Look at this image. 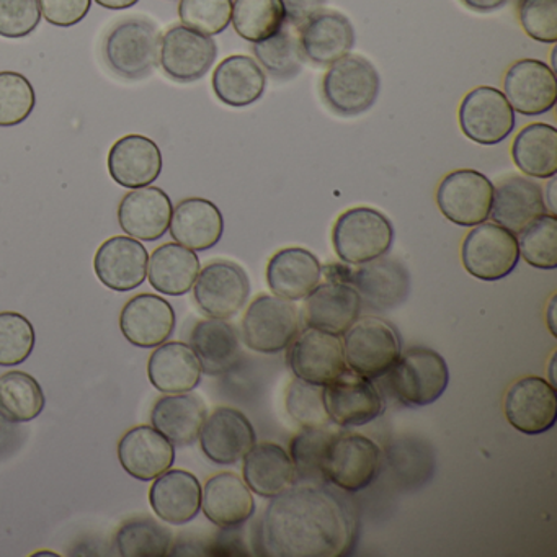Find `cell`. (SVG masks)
I'll list each match as a JSON object with an SVG mask.
<instances>
[{
  "label": "cell",
  "instance_id": "cell-1",
  "mask_svg": "<svg viewBox=\"0 0 557 557\" xmlns=\"http://www.w3.org/2000/svg\"><path fill=\"white\" fill-rule=\"evenodd\" d=\"M357 523L347 502L327 485L295 484L270 498L259 524V547L270 557L347 556Z\"/></svg>",
  "mask_w": 557,
  "mask_h": 557
},
{
  "label": "cell",
  "instance_id": "cell-2",
  "mask_svg": "<svg viewBox=\"0 0 557 557\" xmlns=\"http://www.w3.org/2000/svg\"><path fill=\"white\" fill-rule=\"evenodd\" d=\"M161 40V30L151 18L141 15L122 18L107 32L103 61L122 79H146L158 67Z\"/></svg>",
  "mask_w": 557,
  "mask_h": 557
},
{
  "label": "cell",
  "instance_id": "cell-3",
  "mask_svg": "<svg viewBox=\"0 0 557 557\" xmlns=\"http://www.w3.org/2000/svg\"><path fill=\"white\" fill-rule=\"evenodd\" d=\"M394 243L389 218L370 207L350 208L335 221L332 244L338 259L348 265H361L387 256Z\"/></svg>",
  "mask_w": 557,
  "mask_h": 557
},
{
  "label": "cell",
  "instance_id": "cell-4",
  "mask_svg": "<svg viewBox=\"0 0 557 557\" xmlns=\"http://www.w3.org/2000/svg\"><path fill=\"white\" fill-rule=\"evenodd\" d=\"M387 376L394 397L403 406L426 407L448 389L449 368L438 351L416 347L400 354Z\"/></svg>",
  "mask_w": 557,
  "mask_h": 557
},
{
  "label": "cell",
  "instance_id": "cell-5",
  "mask_svg": "<svg viewBox=\"0 0 557 557\" xmlns=\"http://www.w3.org/2000/svg\"><path fill=\"white\" fill-rule=\"evenodd\" d=\"M381 77L376 67L360 54H347L329 66L322 79V97L332 112L358 116L373 109L380 96Z\"/></svg>",
  "mask_w": 557,
  "mask_h": 557
},
{
  "label": "cell",
  "instance_id": "cell-6",
  "mask_svg": "<svg viewBox=\"0 0 557 557\" xmlns=\"http://www.w3.org/2000/svg\"><path fill=\"white\" fill-rule=\"evenodd\" d=\"M342 345L348 371L371 381L386 376L403 354L396 329L380 318L355 322L342 335Z\"/></svg>",
  "mask_w": 557,
  "mask_h": 557
},
{
  "label": "cell",
  "instance_id": "cell-7",
  "mask_svg": "<svg viewBox=\"0 0 557 557\" xmlns=\"http://www.w3.org/2000/svg\"><path fill=\"white\" fill-rule=\"evenodd\" d=\"M301 332L298 306L278 296L253 299L243 319V341L256 354L276 355L288 350Z\"/></svg>",
  "mask_w": 557,
  "mask_h": 557
},
{
  "label": "cell",
  "instance_id": "cell-8",
  "mask_svg": "<svg viewBox=\"0 0 557 557\" xmlns=\"http://www.w3.org/2000/svg\"><path fill=\"white\" fill-rule=\"evenodd\" d=\"M383 469V451L376 442L358 433H337L324 461L327 484L345 492L370 487Z\"/></svg>",
  "mask_w": 557,
  "mask_h": 557
},
{
  "label": "cell",
  "instance_id": "cell-9",
  "mask_svg": "<svg viewBox=\"0 0 557 557\" xmlns=\"http://www.w3.org/2000/svg\"><path fill=\"white\" fill-rule=\"evenodd\" d=\"M462 267L481 282H498L515 272L520 262L518 239L495 223L472 227L461 246Z\"/></svg>",
  "mask_w": 557,
  "mask_h": 557
},
{
  "label": "cell",
  "instance_id": "cell-10",
  "mask_svg": "<svg viewBox=\"0 0 557 557\" xmlns=\"http://www.w3.org/2000/svg\"><path fill=\"white\" fill-rule=\"evenodd\" d=\"M194 296L205 315L227 321L236 318L249 301V276L231 260H214L198 273Z\"/></svg>",
  "mask_w": 557,
  "mask_h": 557
},
{
  "label": "cell",
  "instance_id": "cell-11",
  "mask_svg": "<svg viewBox=\"0 0 557 557\" xmlns=\"http://www.w3.org/2000/svg\"><path fill=\"white\" fill-rule=\"evenodd\" d=\"M494 184L481 172L461 169L440 182L436 205L456 226L474 227L491 218Z\"/></svg>",
  "mask_w": 557,
  "mask_h": 557
},
{
  "label": "cell",
  "instance_id": "cell-12",
  "mask_svg": "<svg viewBox=\"0 0 557 557\" xmlns=\"http://www.w3.org/2000/svg\"><path fill=\"white\" fill-rule=\"evenodd\" d=\"M459 128L475 145L495 146L513 133L517 116L502 90L478 87L462 99L458 112Z\"/></svg>",
  "mask_w": 557,
  "mask_h": 557
},
{
  "label": "cell",
  "instance_id": "cell-13",
  "mask_svg": "<svg viewBox=\"0 0 557 557\" xmlns=\"http://www.w3.org/2000/svg\"><path fill=\"white\" fill-rule=\"evenodd\" d=\"M286 361L295 377L315 386H327L348 370L342 338L312 327L299 332Z\"/></svg>",
  "mask_w": 557,
  "mask_h": 557
},
{
  "label": "cell",
  "instance_id": "cell-14",
  "mask_svg": "<svg viewBox=\"0 0 557 557\" xmlns=\"http://www.w3.org/2000/svg\"><path fill=\"white\" fill-rule=\"evenodd\" d=\"M218 58V45L213 37L198 34L185 25H174L161 40L162 73L178 84H191L203 79Z\"/></svg>",
  "mask_w": 557,
  "mask_h": 557
},
{
  "label": "cell",
  "instance_id": "cell-15",
  "mask_svg": "<svg viewBox=\"0 0 557 557\" xmlns=\"http://www.w3.org/2000/svg\"><path fill=\"white\" fill-rule=\"evenodd\" d=\"M504 410L508 423L518 432L543 435L556 425V387L541 376L521 377L505 394Z\"/></svg>",
  "mask_w": 557,
  "mask_h": 557
},
{
  "label": "cell",
  "instance_id": "cell-16",
  "mask_svg": "<svg viewBox=\"0 0 557 557\" xmlns=\"http://www.w3.org/2000/svg\"><path fill=\"white\" fill-rule=\"evenodd\" d=\"M324 404L331 422L344 429L368 425L384 412L383 396L373 381L348 370L324 386Z\"/></svg>",
  "mask_w": 557,
  "mask_h": 557
},
{
  "label": "cell",
  "instance_id": "cell-17",
  "mask_svg": "<svg viewBox=\"0 0 557 557\" xmlns=\"http://www.w3.org/2000/svg\"><path fill=\"white\" fill-rule=\"evenodd\" d=\"M350 285L357 289L361 306L387 312L407 301L412 282L403 262L383 256L357 265L351 272Z\"/></svg>",
  "mask_w": 557,
  "mask_h": 557
},
{
  "label": "cell",
  "instance_id": "cell-18",
  "mask_svg": "<svg viewBox=\"0 0 557 557\" xmlns=\"http://www.w3.org/2000/svg\"><path fill=\"white\" fill-rule=\"evenodd\" d=\"M198 440L201 451L210 461L233 466L243 461L244 456L252 449L257 435L246 413L233 407H218L205 420Z\"/></svg>",
  "mask_w": 557,
  "mask_h": 557
},
{
  "label": "cell",
  "instance_id": "cell-19",
  "mask_svg": "<svg viewBox=\"0 0 557 557\" xmlns=\"http://www.w3.org/2000/svg\"><path fill=\"white\" fill-rule=\"evenodd\" d=\"M504 96L520 115H544L556 107V73L543 61H517L505 74Z\"/></svg>",
  "mask_w": 557,
  "mask_h": 557
},
{
  "label": "cell",
  "instance_id": "cell-20",
  "mask_svg": "<svg viewBox=\"0 0 557 557\" xmlns=\"http://www.w3.org/2000/svg\"><path fill=\"white\" fill-rule=\"evenodd\" d=\"M149 253L135 237L107 239L94 257L97 278L112 292L126 293L139 288L148 278Z\"/></svg>",
  "mask_w": 557,
  "mask_h": 557
},
{
  "label": "cell",
  "instance_id": "cell-21",
  "mask_svg": "<svg viewBox=\"0 0 557 557\" xmlns=\"http://www.w3.org/2000/svg\"><path fill=\"white\" fill-rule=\"evenodd\" d=\"M361 299L348 283L324 282L306 296L302 322L306 327L342 335L360 319Z\"/></svg>",
  "mask_w": 557,
  "mask_h": 557
},
{
  "label": "cell",
  "instance_id": "cell-22",
  "mask_svg": "<svg viewBox=\"0 0 557 557\" xmlns=\"http://www.w3.org/2000/svg\"><path fill=\"white\" fill-rule=\"evenodd\" d=\"M547 213L543 188L527 175H508L494 185L492 223L518 236L534 220Z\"/></svg>",
  "mask_w": 557,
  "mask_h": 557
},
{
  "label": "cell",
  "instance_id": "cell-23",
  "mask_svg": "<svg viewBox=\"0 0 557 557\" xmlns=\"http://www.w3.org/2000/svg\"><path fill=\"white\" fill-rule=\"evenodd\" d=\"M174 308L168 299L151 293L135 296L123 306L120 329L129 344L156 348L165 344L175 332Z\"/></svg>",
  "mask_w": 557,
  "mask_h": 557
},
{
  "label": "cell",
  "instance_id": "cell-24",
  "mask_svg": "<svg viewBox=\"0 0 557 557\" xmlns=\"http://www.w3.org/2000/svg\"><path fill=\"white\" fill-rule=\"evenodd\" d=\"M171 198L158 187L135 188L120 201V227L135 239L156 243L162 239L171 226Z\"/></svg>",
  "mask_w": 557,
  "mask_h": 557
},
{
  "label": "cell",
  "instance_id": "cell-25",
  "mask_svg": "<svg viewBox=\"0 0 557 557\" xmlns=\"http://www.w3.org/2000/svg\"><path fill=\"white\" fill-rule=\"evenodd\" d=\"M119 459L132 478L149 482L174 466L175 448L154 426L138 425L120 440Z\"/></svg>",
  "mask_w": 557,
  "mask_h": 557
},
{
  "label": "cell",
  "instance_id": "cell-26",
  "mask_svg": "<svg viewBox=\"0 0 557 557\" xmlns=\"http://www.w3.org/2000/svg\"><path fill=\"white\" fill-rule=\"evenodd\" d=\"M201 510L221 530H237L256 513V498L243 478L221 472L205 484Z\"/></svg>",
  "mask_w": 557,
  "mask_h": 557
},
{
  "label": "cell",
  "instance_id": "cell-27",
  "mask_svg": "<svg viewBox=\"0 0 557 557\" xmlns=\"http://www.w3.org/2000/svg\"><path fill=\"white\" fill-rule=\"evenodd\" d=\"M109 174L120 187H149L162 174V152L152 139L143 135H126L109 152Z\"/></svg>",
  "mask_w": 557,
  "mask_h": 557
},
{
  "label": "cell",
  "instance_id": "cell-28",
  "mask_svg": "<svg viewBox=\"0 0 557 557\" xmlns=\"http://www.w3.org/2000/svg\"><path fill=\"white\" fill-rule=\"evenodd\" d=\"M298 32L306 60L318 66H331L355 47L354 25L341 12H318Z\"/></svg>",
  "mask_w": 557,
  "mask_h": 557
},
{
  "label": "cell",
  "instance_id": "cell-29",
  "mask_svg": "<svg viewBox=\"0 0 557 557\" xmlns=\"http://www.w3.org/2000/svg\"><path fill=\"white\" fill-rule=\"evenodd\" d=\"M201 488L197 475L184 469H168L149 488V504L162 521L175 527L190 523L201 511Z\"/></svg>",
  "mask_w": 557,
  "mask_h": 557
},
{
  "label": "cell",
  "instance_id": "cell-30",
  "mask_svg": "<svg viewBox=\"0 0 557 557\" xmlns=\"http://www.w3.org/2000/svg\"><path fill=\"white\" fill-rule=\"evenodd\" d=\"M322 280V265L314 253L302 247L278 250L267 265L270 292L288 301H302Z\"/></svg>",
  "mask_w": 557,
  "mask_h": 557
},
{
  "label": "cell",
  "instance_id": "cell-31",
  "mask_svg": "<svg viewBox=\"0 0 557 557\" xmlns=\"http://www.w3.org/2000/svg\"><path fill=\"white\" fill-rule=\"evenodd\" d=\"M169 231L175 243L194 252H205L218 246L223 237V213L210 200L187 198L174 208Z\"/></svg>",
  "mask_w": 557,
  "mask_h": 557
},
{
  "label": "cell",
  "instance_id": "cell-32",
  "mask_svg": "<svg viewBox=\"0 0 557 557\" xmlns=\"http://www.w3.org/2000/svg\"><path fill=\"white\" fill-rule=\"evenodd\" d=\"M244 482L252 494L273 498L298 484L292 458L276 443H259L244 456Z\"/></svg>",
  "mask_w": 557,
  "mask_h": 557
},
{
  "label": "cell",
  "instance_id": "cell-33",
  "mask_svg": "<svg viewBox=\"0 0 557 557\" xmlns=\"http://www.w3.org/2000/svg\"><path fill=\"white\" fill-rule=\"evenodd\" d=\"M201 374L200 360L184 342L159 345L149 357V381L159 393H191L201 383Z\"/></svg>",
  "mask_w": 557,
  "mask_h": 557
},
{
  "label": "cell",
  "instance_id": "cell-34",
  "mask_svg": "<svg viewBox=\"0 0 557 557\" xmlns=\"http://www.w3.org/2000/svg\"><path fill=\"white\" fill-rule=\"evenodd\" d=\"M208 417L207 404L195 394H165L156 400L151 423L174 446H191Z\"/></svg>",
  "mask_w": 557,
  "mask_h": 557
},
{
  "label": "cell",
  "instance_id": "cell-35",
  "mask_svg": "<svg viewBox=\"0 0 557 557\" xmlns=\"http://www.w3.org/2000/svg\"><path fill=\"white\" fill-rule=\"evenodd\" d=\"M190 347L208 376L230 373L240 360V341L236 327L223 319L208 318L191 329Z\"/></svg>",
  "mask_w": 557,
  "mask_h": 557
},
{
  "label": "cell",
  "instance_id": "cell-36",
  "mask_svg": "<svg viewBox=\"0 0 557 557\" xmlns=\"http://www.w3.org/2000/svg\"><path fill=\"white\" fill-rule=\"evenodd\" d=\"M211 86H213L214 96L224 106L246 109L259 102L265 94V71L253 58L234 54L218 64Z\"/></svg>",
  "mask_w": 557,
  "mask_h": 557
},
{
  "label": "cell",
  "instance_id": "cell-37",
  "mask_svg": "<svg viewBox=\"0 0 557 557\" xmlns=\"http://www.w3.org/2000/svg\"><path fill=\"white\" fill-rule=\"evenodd\" d=\"M200 270V259L194 250L169 243L152 252L148 280L152 288L162 295L184 296L194 289Z\"/></svg>",
  "mask_w": 557,
  "mask_h": 557
},
{
  "label": "cell",
  "instance_id": "cell-38",
  "mask_svg": "<svg viewBox=\"0 0 557 557\" xmlns=\"http://www.w3.org/2000/svg\"><path fill=\"white\" fill-rule=\"evenodd\" d=\"M511 158L521 174L549 181L557 174V129L547 123L524 126L511 145Z\"/></svg>",
  "mask_w": 557,
  "mask_h": 557
},
{
  "label": "cell",
  "instance_id": "cell-39",
  "mask_svg": "<svg viewBox=\"0 0 557 557\" xmlns=\"http://www.w3.org/2000/svg\"><path fill=\"white\" fill-rule=\"evenodd\" d=\"M45 406L44 387L32 374L9 371L0 376V417L9 423L32 422Z\"/></svg>",
  "mask_w": 557,
  "mask_h": 557
},
{
  "label": "cell",
  "instance_id": "cell-40",
  "mask_svg": "<svg viewBox=\"0 0 557 557\" xmlns=\"http://www.w3.org/2000/svg\"><path fill=\"white\" fill-rule=\"evenodd\" d=\"M337 432L329 426L301 429L289 443V458L296 469V478L301 484L327 485L324 475V461L329 446Z\"/></svg>",
  "mask_w": 557,
  "mask_h": 557
},
{
  "label": "cell",
  "instance_id": "cell-41",
  "mask_svg": "<svg viewBox=\"0 0 557 557\" xmlns=\"http://www.w3.org/2000/svg\"><path fill=\"white\" fill-rule=\"evenodd\" d=\"M174 534L151 517L126 520L115 534V546L123 557H162L171 553Z\"/></svg>",
  "mask_w": 557,
  "mask_h": 557
},
{
  "label": "cell",
  "instance_id": "cell-42",
  "mask_svg": "<svg viewBox=\"0 0 557 557\" xmlns=\"http://www.w3.org/2000/svg\"><path fill=\"white\" fill-rule=\"evenodd\" d=\"M231 22L236 34L250 44L267 40L288 25L282 0H234Z\"/></svg>",
  "mask_w": 557,
  "mask_h": 557
},
{
  "label": "cell",
  "instance_id": "cell-43",
  "mask_svg": "<svg viewBox=\"0 0 557 557\" xmlns=\"http://www.w3.org/2000/svg\"><path fill=\"white\" fill-rule=\"evenodd\" d=\"M252 50L260 67L282 83L295 79L305 67L306 57L299 38L286 25L273 37L253 44Z\"/></svg>",
  "mask_w": 557,
  "mask_h": 557
},
{
  "label": "cell",
  "instance_id": "cell-44",
  "mask_svg": "<svg viewBox=\"0 0 557 557\" xmlns=\"http://www.w3.org/2000/svg\"><path fill=\"white\" fill-rule=\"evenodd\" d=\"M520 259L537 270L557 269V218L546 213L518 234Z\"/></svg>",
  "mask_w": 557,
  "mask_h": 557
},
{
  "label": "cell",
  "instance_id": "cell-45",
  "mask_svg": "<svg viewBox=\"0 0 557 557\" xmlns=\"http://www.w3.org/2000/svg\"><path fill=\"white\" fill-rule=\"evenodd\" d=\"M37 106L34 86L21 73H0V128L27 122Z\"/></svg>",
  "mask_w": 557,
  "mask_h": 557
},
{
  "label": "cell",
  "instance_id": "cell-46",
  "mask_svg": "<svg viewBox=\"0 0 557 557\" xmlns=\"http://www.w3.org/2000/svg\"><path fill=\"white\" fill-rule=\"evenodd\" d=\"M285 407L288 416L301 429L332 425L325 410L324 386H315L295 377L286 389Z\"/></svg>",
  "mask_w": 557,
  "mask_h": 557
},
{
  "label": "cell",
  "instance_id": "cell-47",
  "mask_svg": "<svg viewBox=\"0 0 557 557\" xmlns=\"http://www.w3.org/2000/svg\"><path fill=\"white\" fill-rule=\"evenodd\" d=\"M34 348V324L18 312H0V367H18L30 358Z\"/></svg>",
  "mask_w": 557,
  "mask_h": 557
},
{
  "label": "cell",
  "instance_id": "cell-48",
  "mask_svg": "<svg viewBox=\"0 0 557 557\" xmlns=\"http://www.w3.org/2000/svg\"><path fill=\"white\" fill-rule=\"evenodd\" d=\"M178 17L185 27L214 37L230 27L233 0H181Z\"/></svg>",
  "mask_w": 557,
  "mask_h": 557
},
{
  "label": "cell",
  "instance_id": "cell-49",
  "mask_svg": "<svg viewBox=\"0 0 557 557\" xmlns=\"http://www.w3.org/2000/svg\"><path fill=\"white\" fill-rule=\"evenodd\" d=\"M40 22L38 0H0V37L21 40L34 34Z\"/></svg>",
  "mask_w": 557,
  "mask_h": 557
},
{
  "label": "cell",
  "instance_id": "cell-50",
  "mask_svg": "<svg viewBox=\"0 0 557 557\" xmlns=\"http://www.w3.org/2000/svg\"><path fill=\"white\" fill-rule=\"evenodd\" d=\"M520 24L524 34L540 44L557 41V0H520Z\"/></svg>",
  "mask_w": 557,
  "mask_h": 557
},
{
  "label": "cell",
  "instance_id": "cell-51",
  "mask_svg": "<svg viewBox=\"0 0 557 557\" xmlns=\"http://www.w3.org/2000/svg\"><path fill=\"white\" fill-rule=\"evenodd\" d=\"M41 14L54 27L70 28L89 15L92 0H38Z\"/></svg>",
  "mask_w": 557,
  "mask_h": 557
},
{
  "label": "cell",
  "instance_id": "cell-52",
  "mask_svg": "<svg viewBox=\"0 0 557 557\" xmlns=\"http://www.w3.org/2000/svg\"><path fill=\"white\" fill-rule=\"evenodd\" d=\"M325 2L327 0H282L286 24L295 28L302 27L309 18L324 11Z\"/></svg>",
  "mask_w": 557,
  "mask_h": 557
},
{
  "label": "cell",
  "instance_id": "cell-53",
  "mask_svg": "<svg viewBox=\"0 0 557 557\" xmlns=\"http://www.w3.org/2000/svg\"><path fill=\"white\" fill-rule=\"evenodd\" d=\"M351 272H354L351 265L344 262L322 267V276H324L325 282L348 283L350 285Z\"/></svg>",
  "mask_w": 557,
  "mask_h": 557
},
{
  "label": "cell",
  "instance_id": "cell-54",
  "mask_svg": "<svg viewBox=\"0 0 557 557\" xmlns=\"http://www.w3.org/2000/svg\"><path fill=\"white\" fill-rule=\"evenodd\" d=\"M461 2L466 8L474 12H481V14L497 11V9L507 4V0H461Z\"/></svg>",
  "mask_w": 557,
  "mask_h": 557
},
{
  "label": "cell",
  "instance_id": "cell-55",
  "mask_svg": "<svg viewBox=\"0 0 557 557\" xmlns=\"http://www.w3.org/2000/svg\"><path fill=\"white\" fill-rule=\"evenodd\" d=\"M139 0H96V4L109 11H125V9L135 8Z\"/></svg>",
  "mask_w": 557,
  "mask_h": 557
},
{
  "label": "cell",
  "instance_id": "cell-56",
  "mask_svg": "<svg viewBox=\"0 0 557 557\" xmlns=\"http://www.w3.org/2000/svg\"><path fill=\"white\" fill-rule=\"evenodd\" d=\"M549 185L543 191L544 203H546L547 213L556 214V177L549 178Z\"/></svg>",
  "mask_w": 557,
  "mask_h": 557
},
{
  "label": "cell",
  "instance_id": "cell-57",
  "mask_svg": "<svg viewBox=\"0 0 557 557\" xmlns=\"http://www.w3.org/2000/svg\"><path fill=\"white\" fill-rule=\"evenodd\" d=\"M556 311H557V296L553 295V298L549 299V305L546 308V324L549 327L550 334L553 337H557L556 331Z\"/></svg>",
  "mask_w": 557,
  "mask_h": 557
},
{
  "label": "cell",
  "instance_id": "cell-58",
  "mask_svg": "<svg viewBox=\"0 0 557 557\" xmlns=\"http://www.w3.org/2000/svg\"><path fill=\"white\" fill-rule=\"evenodd\" d=\"M554 370H556V355H553L550 357L549 361V384H553L554 387H556V374H554Z\"/></svg>",
  "mask_w": 557,
  "mask_h": 557
},
{
  "label": "cell",
  "instance_id": "cell-59",
  "mask_svg": "<svg viewBox=\"0 0 557 557\" xmlns=\"http://www.w3.org/2000/svg\"><path fill=\"white\" fill-rule=\"evenodd\" d=\"M35 556H57V554L48 553V550H41V553H37Z\"/></svg>",
  "mask_w": 557,
  "mask_h": 557
}]
</instances>
